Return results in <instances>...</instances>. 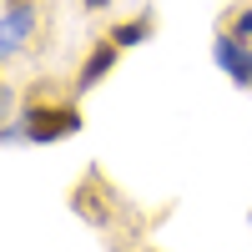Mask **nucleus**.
Returning <instances> with one entry per match:
<instances>
[{
	"label": "nucleus",
	"mask_w": 252,
	"mask_h": 252,
	"mask_svg": "<svg viewBox=\"0 0 252 252\" xmlns=\"http://www.w3.org/2000/svg\"><path fill=\"white\" fill-rule=\"evenodd\" d=\"M35 31V0H5V15H0V51H5V61L26 46V35Z\"/></svg>",
	"instance_id": "4"
},
{
	"label": "nucleus",
	"mask_w": 252,
	"mask_h": 252,
	"mask_svg": "<svg viewBox=\"0 0 252 252\" xmlns=\"http://www.w3.org/2000/svg\"><path fill=\"white\" fill-rule=\"evenodd\" d=\"M227 35H237V40H252V5H242V10H232L227 15V26H222Z\"/></svg>",
	"instance_id": "7"
},
{
	"label": "nucleus",
	"mask_w": 252,
	"mask_h": 252,
	"mask_svg": "<svg viewBox=\"0 0 252 252\" xmlns=\"http://www.w3.org/2000/svg\"><path fill=\"white\" fill-rule=\"evenodd\" d=\"M20 126H26V141L31 146H51L61 136H76L81 126H86V116H81L76 101H35L20 111Z\"/></svg>",
	"instance_id": "1"
},
{
	"label": "nucleus",
	"mask_w": 252,
	"mask_h": 252,
	"mask_svg": "<svg viewBox=\"0 0 252 252\" xmlns=\"http://www.w3.org/2000/svg\"><path fill=\"white\" fill-rule=\"evenodd\" d=\"M116 61H121V46H116L111 35H101L96 46L86 51V61L76 66V96H81V91H96L101 81H106V76L116 71Z\"/></svg>",
	"instance_id": "2"
},
{
	"label": "nucleus",
	"mask_w": 252,
	"mask_h": 252,
	"mask_svg": "<svg viewBox=\"0 0 252 252\" xmlns=\"http://www.w3.org/2000/svg\"><path fill=\"white\" fill-rule=\"evenodd\" d=\"M212 56H217V66L232 76V86H252V40H237V35H217L212 40Z\"/></svg>",
	"instance_id": "3"
},
{
	"label": "nucleus",
	"mask_w": 252,
	"mask_h": 252,
	"mask_svg": "<svg viewBox=\"0 0 252 252\" xmlns=\"http://www.w3.org/2000/svg\"><path fill=\"white\" fill-rule=\"evenodd\" d=\"M152 31H157V15H152V10H141V15H131V20H116L106 35L116 40L121 51H131V46H141V40L152 35Z\"/></svg>",
	"instance_id": "5"
},
{
	"label": "nucleus",
	"mask_w": 252,
	"mask_h": 252,
	"mask_svg": "<svg viewBox=\"0 0 252 252\" xmlns=\"http://www.w3.org/2000/svg\"><path fill=\"white\" fill-rule=\"evenodd\" d=\"M81 5H86V10H106L111 0H81Z\"/></svg>",
	"instance_id": "8"
},
{
	"label": "nucleus",
	"mask_w": 252,
	"mask_h": 252,
	"mask_svg": "<svg viewBox=\"0 0 252 252\" xmlns=\"http://www.w3.org/2000/svg\"><path fill=\"white\" fill-rule=\"evenodd\" d=\"M71 207H76L86 222H96V227H106V217H111L106 207L96 202V187H76V192H71Z\"/></svg>",
	"instance_id": "6"
}]
</instances>
